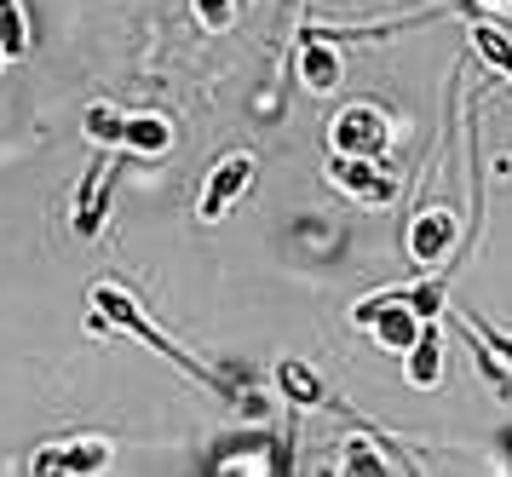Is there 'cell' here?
<instances>
[{"label": "cell", "instance_id": "1", "mask_svg": "<svg viewBox=\"0 0 512 477\" xmlns=\"http://www.w3.org/2000/svg\"><path fill=\"white\" fill-rule=\"evenodd\" d=\"M87 305H93V317H87L93 328H116V334H133V340H144L150 351H156V357H167V363L179 368L185 380H196V386L219 391V397H236V391L225 386V380H219V368L196 363V357H190V351H185L179 340H167L162 328H156V322L144 317V305H139L133 294H127L121 282H98L93 294H87Z\"/></svg>", "mask_w": 512, "mask_h": 477}, {"label": "cell", "instance_id": "2", "mask_svg": "<svg viewBox=\"0 0 512 477\" xmlns=\"http://www.w3.org/2000/svg\"><path fill=\"white\" fill-rule=\"evenodd\" d=\"M455 328H461L466 351H472V368L484 374V386L495 391V397H512V340L507 334H495L478 311H466V305H455Z\"/></svg>", "mask_w": 512, "mask_h": 477}, {"label": "cell", "instance_id": "3", "mask_svg": "<svg viewBox=\"0 0 512 477\" xmlns=\"http://www.w3.org/2000/svg\"><path fill=\"white\" fill-rule=\"evenodd\" d=\"M328 184L351 196L357 207H392L397 202V173L386 156H328Z\"/></svg>", "mask_w": 512, "mask_h": 477}, {"label": "cell", "instance_id": "4", "mask_svg": "<svg viewBox=\"0 0 512 477\" xmlns=\"http://www.w3.org/2000/svg\"><path fill=\"white\" fill-rule=\"evenodd\" d=\"M403 248H409V265L415 271H432L443 259V271L455 276V248H461V236H455V213L449 207H420L409 230H403Z\"/></svg>", "mask_w": 512, "mask_h": 477}, {"label": "cell", "instance_id": "5", "mask_svg": "<svg viewBox=\"0 0 512 477\" xmlns=\"http://www.w3.org/2000/svg\"><path fill=\"white\" fill-rule=\"evenodd\" d=\"M328 144H334V156H386L392 115L374 110V104H346V110L328 121Z\"/></svg>", "mask_w": 512, "mask_h": 477}, {"label": "cell", "instance_id": "6", "mask_svg": "<svg viewBox=\"0 0 512 477\" xmlns=\"http://www.w3.org/2000/svg\"><path fill=\"white\" fill-rule=\"evenodd\" d=\"M116 150H98L93 167H87V179H81V190H75V219L70 230L81 236V242H93L98 230H104V219H110V207H116Z\"/></svg>", "mask_w": 512, "mask_h": 477}, {"label": "cell", "instance_id": "7", "mask_svg": "<svg viewBox=\"0 0 512 477\" xmlns=\"http://www.w3.org/2000/svg\"><path fill=\"white\" fill-rule=\"evenodd\" d=\"M110 455H116V443L110 437H70V443H47L41 455L29 460V472L35 477H93L110 466Z\"/></svg>", "mask_w": 512, "mask_h": 477}, {"label": "cell", "instance_id": "8", "mask_svg": "<svg viewBox=\"0 0 512 477\" xmlns=\"http://www.w3.org/2000/svg\"><path fill=\"white\" fill-rule=\"evenodd\" d=\"M254 173H259V161L248 156V150H231V156H225V161H219V167L208 173L196 213H202L208 225H213V219H225V213H231V202L242 196V190H248V184H254Z\"/></svg>", "mask_w": 512, "mask_h": 477}, {"label": "cell", "instance_id": "9", "mask_svg": "<svg viewBox=\"0 0 512 477\" xmlns=\"http://www.w3.org/2000/svg\"><path fill=\"white\" fill-rule=\"evenodd\" d=\"M294 69H300V81L311 92H334L340 87V75H346V52H340V41H328V35H317V29H305L300 52H294Z\"/></svg>", "mask_w": 512, "mask_h": 477}, {"label": "cell", "instance_id": "10", "mask_svg": "<svg viewBox=\"0 0 512 477\" xmlns=\"http://www.w3.org/2000/svg\"><path fill=\"white\" fill-rule=\"evenodd\" d=\"M449 12H461V18H472V29H466V41H472V52H478V58H484L489 69H501V75L512 81V35H507V29H501V23H489L478 0H455Z\"/></svg>", "mask_w": 512, "mask_h": 477}, {"label": "cell", "instance_id": "11", "mask_svg": "<svg viewBox=\"0 0 512 477\" xmlns=\"http://www.w3.org/2000/svg\"><path fill=\"white\" fill-rule=\"evenodd\" d=\"M173 150V121L167 115H121L116 156H167Z\"/></svg>", "mask_w": 512, "mask_h": 477}, {"label": "cell", "instance_id": "12", "mask_svg": "<svg viewBox=\"0 0 512 477\" xmlns=\"http://www.w3.org/2000/svg\"><path fill=\"white\" fill-rule=\"evenodd\" d=\"M277 391L288 397V409H294V414H300V409H340V403L323 391L317 368L300 363V357H282V363H277Z\"/></svg>", "mask_w": 512, "mask_h": 477}, {"label": "cell", "instance_id": "13", "mask_svg": "<svg viewBox=\"0 0 512 477\" xmlns=\"http://www.w3.org/2000/svg\"><path fill=\"white\" fill-rule=\"evenodd\" d=\"M403 380L420 391H432L443 380V340H438V322H426L420 328V340L403 351Z\"/></svg>", "mask_w": 512, "mask_h": 477}, {"label": "cell", "instance_id": "14", "mask_svg": "<svg viewBox=\"0 0 512 477\" xmlns=\"http://www.w3.org/2000/svg\"><path fill=\"white\" fill-rule=\"evenodd\" d=\"M0 52L6 58H24L29 52V18L18 0H0Z\"/></svg>", "mask_w": 512, "mask_h": 477}, {"label": "cell", "instance_id": "15", "mask_svg": "<svg viewBox=\"0 0 512 477\" xmlns=\"http://www.w3.org/2000/svg\"><path fill=\"white\" fill-rule=\"evenodd\" d=\"M190 6H196V23L213 29V35H225L236 23V0H190Z\"/></svg>", "mask_w": 512, "mask_h": 477}, {"label": "cell", "instance_id": "16", "mask_svg": "<svg viewBox=\"0 0 512 477\" xmlns=\"http://www.w3.org/2000/svg\"><path fill=\"white\" fill-rule=\"evenodd\" d=\"M495 449H501V460H507V472H512V426H501V432H495Z\"/></svg>", "mask_w": 512, "mask_h": 477}, {"label": "cell", "instance_id": "17", "mask_svg": "<svg viewBox=\"0 0 512 477\" xmlns=\"http://www.w3.org/2000/svg\"><path fill=\"white\" fill-rule=\"evenodd\" d=\"M478 6H501V12H512V0H478Z\"/></svg>", "mask_w": 512, "mask_h": 477}, {"label": "cell", "instance_id": "18", "mask_svg": "<svg viewBox=\"0 0 512 477\" xmlns=\"http://www.w3.org/2000/svg\"><path fill=\"white\" fill-rule=\"evenodd\" d=\"M0 69H6V52H0Z\"/></svg>", "mask_w": 512, "mask_h": 477}]
</instances>
